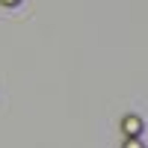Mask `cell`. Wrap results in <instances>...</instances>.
<instances>
[{
    "label": "cell",
    "instance_id": "7a4b0ae2",
    "mask_svg": "<svg viewBox=\"0 0 148 148\" xmlns=\"http://www.w3.org/2000/svg\"><path fill=\"white\" fill-rule=\"evenodd\" d=\"M125 148H145V145H142V142H139V139H130V142H127V145H125Z\"/></svg>",
    "mask_w": 148,
    "mask_h": 148
},
{
    "label": "cell",
    "instance_id": "6da1fadb",
    "mask_svg": "<svg viewBox=\"0 0 148 148\" xmlns=\"http://www.w3.org/2000/svg\"><path fill=\"white\" fill-rule=\"evenodd\" d=\"M121 127H125V133H127L130 139H136L139 133H142V119L139 116H127L125 121H121Z\"/></svg>",
    "mask_w": 148,
    "mask_h": 148
},
{
    "label": "cell",
    "instance_id": "3957f363",
    "mask_svg": "<svg viewBox=\"0 0 148 148\" xmlns=\"http://www.w3.org/2000/svg\"><path fill=\"white\" fill-rule=\"evenodd\" d=\"M3 3H6V6H15V3H18V0H3Z\"/></svg>",
    "mask_w": 148,
    "mask_h": 148
}]
</instances>
